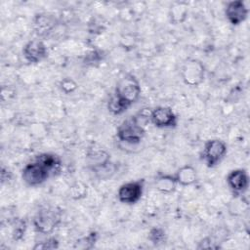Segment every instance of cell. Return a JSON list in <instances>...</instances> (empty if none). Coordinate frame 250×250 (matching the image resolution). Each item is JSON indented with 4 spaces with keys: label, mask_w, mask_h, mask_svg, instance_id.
<instances>
[{
    "label": "cell",
    "mask_w": 250,
    "mask_h": 250,
    "mask_svg": "<svg viewBox=\"0 0 250 250\" xmlns=\"http://www.w3.org/2000/svg\"><path fill=\"white\" fill-rule=\"evenodd\" d=\"M57 21H58L54 15L48 13H40L33 18L32 27L37 35L45 36L56 27Z\"/></svg>",
    "instance_id": "cell-12"
},
{
    "label": "cell",
    "mask_w": 250,
    "mask_h": 250,
    "mask_svg": "<svg viewBox=\"0 0 250 250\" xmlns=\"http://www.w3.org/2000/svg\"><path fill=\"white\" fill-rule=\"evenodd\" d=\"M50 176H52L50 171L37 160L26 164L21 172L23 182L30 187H36L43 184Z\"/></svg>",
    "instance_id": "cell-4"
},
{
    "label": "cell",
    "mask_w": 250,
    "mask_h": 250,
    "mask_svg": "<svg viewBox=\"0 0 250 250\" xmlns=\"http://www.w3.org/2000/svg\"><path fill=\"white\" fill-rule=\"evenodd\" d=\"M59 247V241L55 237H50L45 241H41L35 244L33 247L34 250L36 249H56Z\"/></svg>",
    "instance_id": "cell-21"
},
{
    "label": "cell",
    "mask_w": 250,
    "mask_h": 250,
    "mask_svg": "<svg viewBox=\"0 0 250 250\" xmlns=\"http://www.w3.org/2000/svg\"><path fill=\"white\" fill-rule=\"evenodd\" d=\"M177 184L181 186H190L196 182V171L195 169L190 165H185L181 167L176 175L174 176Z\"/></svg>",
    "instance_id": "cell-14"
},
{
    "label": "cell",
    "mask_w": 250,
    "mask_h": 250,
    "mask_svg": "<svg viewBox=\"0 0 250 250\" xmlns=\"http://www.w3.org/2000/svg\"><path fill=\"white\" fill-rule=\"evenodd\" d=\"M248 8L241 0L231 1L226 7V17L232 25H238L243 22L248 16Z\"/></svg>",
    "instance_id": "cell-11"
},
{
    "label": "cell",
    "mask_w": 250,
    "mask_h": 250,
    "mask_svg": "<svg viewBox=\"0 0 250 250\" xmlns=\"http://www.w3.org/2000/svg\"><path fill=\"white\" fill-rule=\"evenodd\" d=\"M150 112L147 113L146 108H144L135 116L123 121L117 129V138L127 144H139L145 136L144 124L150 120Z\"/></svg>",
    "instance_id": "cell-1"
},
{
    "label": "cell",
    "mask_w": 250,
    "mask_h": 250,
    "mask_svg": "<svg viewBox=\"0 0 250 250\" xmlns=\"http://www.w3.org/2000/svg\"><path fill=\"white\" fill-rule=\"evenodd\" d=\"M88 156L91 160L90 164L92 165L93 170H96L98 168H101V167L105 166L108 163H110L109 154L103 149H97L94 151H90L88 153Z\"/></svg>",
    "instance_id": "cell-16"
},
{
    "label": "cell",
    "mask_w": 250,
    "mask_h": 250,
    "mask_svg": "<svg viewBox=\"0 0 250 250\" xmlns=\"http://www.w3.org/2000/svg\"><path fill=\"white\" fill-rule=\"evenodd\" d=\"M166 233L165 230L159 227L152 228L148 232V239L154 244L159 245L165 241Z\"/></svg>",
    "instance_id": "cell-19"
},
{
    "label": "cell",
    "mask_w": 250,
    "mask_h": 250,
    "mask_svg": "<svg viewBox=\"0 0 250 250\" xmlns=\"http://www.w3.org/2000/svg\"><path fill=\"white\" fill-rule=\"evenodd\" d=\"M151 123L158 128L175 127L177 125V116L168 106H158L150 112Z\"/></svg>",
    "instance_id": "cell-8"
},
{
    "label": "cell",
    "mask_w": 250,
    "mask_h": 250,
    "mask_svg": "<svg viewBox=\"0 0 250 250\" xmlns=\"http://www.w3.org/2000/svg\"><path fill=\"white\" fill-rule=\"evenodd\" d=\"M25 229H26L25 222L20 220V221L16 224V227H15V229H14V232H13L14 239H15V240L21 239V238L22 237L24 231H25Z\"/></svg>",
    "instance_id": "cell-23"
},
{
    "label": "cell",
    "mask_w": 250,
    "mask_h": 250,
    "mask_svg": "<svg viewBox=\"0 0 250 250\" xmlns=\"http://www.w3.org/2000/svg\"><path fill=\"white\" fill-rule=\"evenodd\" d=\"M35 160H37L43 166H45L50 171L51 175L58 174L61 171L62 161L57 154L50 153V152L41 153L38 156H36Z\"/></svg>",
    "instance_id": "cell-13"
},
{
    "label": "cell",
    "mask_w": 250,
    "mask_h": 250,
    "mask_svg": "<svg viewBox=\"0 0 250 250\" xmlns=\"http://www.w3.org/2000/svg\"><path fill=\"white\" fill-rule=\"evenodd\" d=\"M62 211L56 206H45L37 211L33 218V226L37 232L49 234L59 226Z\"/></svg>",
    "instance_id": "cell-2"
},
{
    "label": "cell",
    "mask_w": 250,
    "mask_h": 250,
    "mask_svg": "<svg viewBox=\"0 0 250 250\" xmlns=\"http://www.w3.org/2000/svg\"><path fill=\"white\" fill-rule=\"evenodd\" d=\"M22 54L24 59L31 63H37L47 57L48 50L45 43L40 39H33L28 41L23 49Z\"/></svg>",
    "instance_id": "cell-9"
},
{
    "label": "cell",
    "mask_w": 250,
    "mask_h": 250,
    "mask_svg": "<svg viewBox=\"0 0 250 250\" xmlns=\"http://www.w3.org/2000/svg\"><path fill=\"white\" fill-rule=\"evenodd\" d=\"M114 95L129 107L138 101L141 95V86L133 74H126L116 84Z\"/></svg>",
    "instance_id": "cell-3"
},
{
    "label": "cell",
    "mask_w": 250,
    "mask_h": 250,
    "mask_svg": "<svg viewBox=\"0 0 250 250\" xmlns=\"http://www.w3.org/2000/svg\"><path fill=\"white\" fill-rule=\"evenodd\" d=\"M87 193V187L82 183H75L70 188L71 197L74 199H80Z\"/></svg>",
    "instance_id": "cell-20"
},
{
    "label": "cell",
    "mask_w": 250,
    "mask_h": 250,
    "mask_svg": "<svg viewBox=\"0 0 250 250\" xmlns=\"http://www.w3.org/2000/svg\"><path fill=\"white\" fill-rule=\"evenodd\" d=\"M128 107H129V106H128L127 104H125L123 102H121L115 95H113V96L109 99V101H108V103H107V108H108V110H109L111 113L115 114V115H118V114L123 113L124 111L127 110Z\"/></svg>",
    "instance_id": "cell-18"
},
{
    "label": "cell",
    "mask_w": 250,
    "mask_h": 250,
    "mask_svg": "<svg viewBox=\"0 0 250 250\" xmlns=\"http://www.w3.org/2000/svg\"><path fill=\"white\" fill-rule=\"evenodd\" d=\"M227 183L235 195H240L247 190L249 178L245 170L235 169L230 171L227 176Z\"/></svg>",
    "instance_id": "cell-10"
},
{
    "label": "cell",
    "mask_w": 250,
    "mask_h": 250,
    "mask_svg": "<svg viewBox=\"0 0 250 250\" xmlns=\"http://www.w3.org/2000/svg\"><path fill=\"white\" fill-rule=\"evenodd\" d=\"M181 74L187 85L198 86L204 80L205 69L200 61L190 59L184 63Z\"/></svg>",
    "instance_id": "cell-6"
},
{
    "label": "cell",
    "mask_w": 250,
    "mask_h": 250,
    "mask_svg": "<svg viewBox=\"0 0 250 250\" xmlns=\"http://www.w3.org/2000/svg\"><path fill=\"white\" fill-rule=\"evenodd\" d=\"M169 15L173 23H182L188 16V4L185 2L174 3L170 8Z\"/></svg>",
    "instance_id": "cell-15"
},
{
    "label": "cell",
    "mask_w": 250,
    "mask_h": 250,
    "mask_svg": "<svg viewBox=\"0 0 250 250\" xmlns=\"http://www.w3.org/2000/svg\"><path fill=\"white\" fill-rule=\"evenodd\" d=\"M144 189V180L133 181L123 184L118 191L117 197L120 202L125 204H134L138 202L143 194Z\"/></svg>",
    "instance_id": "cell-7"
},
{
    "label": "cell",
    "mask_w": 250,
    "mask_h": 250,
    "mask_svg": "<svg viewBox=\"0 0 250 250\" xmlns=\"http://www.w3.org/2000/svg\"><path fill=\"white\" fill-rule=\"evenodd\" d=\"M227 153V145L225 142L219 139L209 140L205 143L203 152H202V160L205 164L212 168L216 166Z\"/></svg>",
    "instance_id": "cell-5"
},
{
    "label": "cell",
    "mask_w": 250,
    "mask_h": 250,
    "mask_svg": "<svg viewBox=\"0 0 250 250\" xmlns=\"http://www.w3.org/2000/svg\"><path fill=\"white\" fill-rule=\"evenodd\" d=\"M60 87H61L62 91H63L65 94H69V93H72L73 91L76 90L77 84L73 79L66 77V78H64L61 81Z\"/></svg>",
    "instance_id": "cell-22"
},
{
    "label": "cell",
    "mask_w": 250,
    "mask_h": 250,
    "mask_svg": "<svg viewBox=\"0 0 250 250\" xmlns=\"http://www.w3.org/2000/svg\"><path fill=\"white\" fill-rule=\"evenodd\" d=\"M156 188L158 190L162 192H171L176 188V180L174 176L171 175H161L157 178L156 182Z\"/></svg>",
    "instance_id": "cell-17"
}]
</instances>
